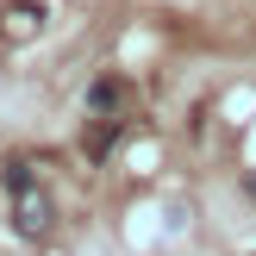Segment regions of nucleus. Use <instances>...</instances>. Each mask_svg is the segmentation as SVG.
<instances>
[{"instance_id":"obj_5","label":"nucleus","mask_w":256,"mask_h":256,"mask_svg":"<svg viewBox=\"0 0 256 256\" xmlns=\"http://www.w3.org/2000/svg\"><path fill=\"white\" fill-rule=\"evenodd\" d=\"M244 188H250V194H256V175H250V182H244Z\"/></svg>"},{"instance_id":"obj_1","label":"nucleus","mask_w":256,"mask_h":256,"mask_svg":"<svg viewBox=\"0 0 256 256\" xmlns=\"http://www.w3.org/2000/svg\"><path fill=\"white\" fill-rule=\"evenodd\" d=\"M12 232H19V238H44L50 232V200L38 194V188L12 200Z\"/></svg>"},{"instance_id":"obj_4","label":"nucleus","mask_w":256,"mask_h":256,"mask_svg":"<svg viewBox=\"0 0 256 256\" xmlns=\"http://www.w3.org/2000/svg\"><path fill=\"white\" fill-rule=\"evenodd\" d=\"M0 182H6V194L19 200V194H32V188H38V175L25 169V162H6V175H0Z\"/></svg>"},{"instance_id":"obj_2","label":"nucleus","mask_w":256,"mask_h":256,"mask_svg":"<svg viewBox=\"0 0 256 256\" xmlns=\"http://www.w3.org/2000/svg\"><path fill=\"white\" fill-rule=\"evenodd\" d=\"M112 144H119V119H112V112H94V125L82 132V150H88V162H100Z\"/></svg>"},{"instance_id":"obj_3","label":"nucleus","mask_w":256,"mask_h":256,"mask_svg":"<svg viewBox=\"0 0 256 256\" xmlns=\"http://www.w3.org/2000/svg\"><path fill=\"white\" fill-rule=\"evenodd\" d=\"M119 94H125V88L112 82V75H106V82H94V88H88V112H112V106H119Z\"/></svg>"}]
</instances>
